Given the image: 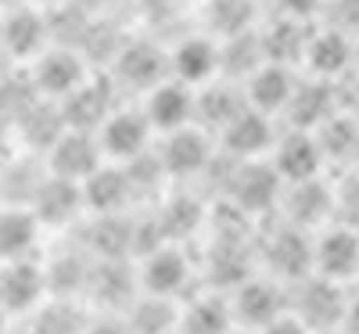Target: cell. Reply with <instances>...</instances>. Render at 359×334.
<instances>
[{
  "label": "cell",
  "instance_id": "cell-10",
  "mask_svg": "<svg viewBox=\"0 0 359 334\" xmlns=\"http://www.w3.org/2000/svg\"><path fill=\"white\" fill-rule=\"evenodd\" d=\"M269 162H273L277 176L284 180V187H294V184H309V180H320L323 176V151H320V140L313 130H291L277 137L273 151H269Z\"/></svg>",
  "mask_w": 359,
  "mask_h": 334
},
{
  "label": "cell",
  "instance_id": "cell-45",
  "mask_svg": "<svg viewBox=\"0 0 359 334\" xmlns=\"http://www.w3.org/2000/svg\"><path fill=\"white\" fill-rule=\"evenodd\" d=\"M0 334H8V309L0 306Z\"/></svg>",
  "mask_w": 359,
  "mask_h": 334
},
{
  "label": "cell",
  "instance_id": "cell-19",
  "mask_svg": "<svg viewBox=\"0 0 359 334\" xmlns=\"http://www.w3.org/2000/svg\"><path fill=\"white\" fill-rule=\"evenodd\" d=\"M47 269L33 259H15L0 266V306L8 313H36L43 306Z\"/></svg>",
  "mask_w": 359,
  "mask_h": 334
},
{
  "label": "cell",
  "instance_id": "cell-27",
  "mask_svg": "<svg viewBox=\"0 0 359 334\" xmlns=\"http://www.w3.org/2000/svg\"><path fill=\"white\" fill-rule=\"evenodd\" d=\"M86 248L94 259H130V252H137V220H130V212L94 216V227L86 230Z\"/></svg>",
  "mask_w": 359,
  "mask_h": 334
},
{
  "label": "cell",
  "instance_id": "cell-44",
  "mask_svg": "<svg viewBox=\"0 0 359 334\" xmlns=\"http://www.w3.org/2000/svg\"><path fill=\"white\" fill-rule=\"evenodd\" d=\"M22 4H29V0H0V8H4V11H11V8H22Z\"/></svg>",
  "mask_w": 359,
  "mask_h": 334
},
{
  "label": "cell",
  "instance_id": "cell-25",
  "mask_svg": "<svg viewBox=\"0 0 359 334\" xmlns=\"http://www.w3.org/2000/svg\"><path fill=\"white\" fill-rule=\"evenodd\" d=\"M83 198H86V212H94V216H115V212H126L130 201L137 198L126 166L104 162L94 176L83 180Z\"/></svg>",
  "mask_w": 359,
  "mask_h": 334
},
{
  "label": "cell",
  "instance_id": "cell-30",
  "mask_svg": "<svg viewBox=\"0 0 359 334\" xmlns=\"http://www.w3.org/2000/svg\"><path fill=\"white\" fill-rule=\"evenodd\" d=\"M309 22L302 18H287L280 15L277 25L269 29H259L262 36V51H266V62H280V65H302V54H306V44H309Z\"/></svg>",
  "mask_w": 359,
  "mask_h": 334
},
{
  "label": "cell",
  "instance_id": "cell-21",
  "mask_svg": "<svg viewBox=\"0 0 359 334\" xmlns=\"http://www.w3.org/2000/svg\"><path fill=\"white\" fill-rule=\"evenodd\" d=\"M280 205H284V216H287L291 227L323 230L338 212V194H334V187H327L323 176H320V180H309V184L284 187Z\"/></svg>",
  "mask_w": 359,
  "mask_h": 334
},
{
  "label": "cell",
  "instance_id": "cell-46",
  "mask_svg": "<svg viewBox=\"0 0 359 334\" xmlns=\"http://www.w3.org/2000/svg\"><path fill=\"white\" fill-rule=\"evenodd\" d=\"M313 334H345L341 327H331V330H313Z\"/></svg>",
  "mask_w": 359,
  "mask_h": 334
},
{
  "label": "cell",
  "instance_id": "cell-48",
  "mask_svg": "<svg viewBox=\"0 0 359 334\" xmlns=\"http://www.w3.org/2000/svg\"><path fill=\"white\" fill-rule=\"evenodd\" d=\"M352 169H355V173H359V151H355V162H352Z\"/></svg>",
  "mask_w": 359,
  "mask_h": 334
},
{
  "label": "cell",
  "instance_id": "cell-28",
  "mask_svg": "<svg viewBox=\"0 0 359 334\" xmlns=\"http://www.w3.org/2000/svg\"><path fill=\"white\" fill-rule=\"evenodd\" d=\"M43 223L36 220V212L29 205H8L0 208V259L15 262V259H29L40 241Z\"/></svg>",
  "mask_w": 359,
  "mask_h": 334
},
{
  "label": "cell",
  "instance_id": "cell-26",
  "mask_svg": "<svg viewBox=\"0 0 359 334\" xmlns=\"http://www.w3.org/2000/svg\"><path fill=\"white\" fill-rule=\"evenodd\" d=\"M334 112H341V105L334 101V83H323V79L306 76L302 83H298L284 119H287L291 130H320Z\"/></svg>",
  "mask_w": 359,
  "mask_h": 334
},
{
  "label": "cell",
  "instance_id": "cell-17",
  "mask_svg": "<svg viewBox=\"0 0 359 334\" xmlns=\"http://www.w3.org/2000/svg\"><path fill=\"white\" fill-rule=\"evenodd\" d=\"M298 72H294V65H280V62H262L245 83H241V90H245V101H248V108H255V112H262V115H284L287 112V105H291V98H294V90H298Z\"/></svg>",
  "mask_w": 359,
  "mask_h": 334
},
{
  "label": "cell",
  "instance_id": "cell-9",
  "mask_svg": "<svg viewBox=\"0 0 359 334\" xmlns=\"http://www.w3.org/2000/svg\"><path fill=\"white\" fill-rule=\"evenodd\" d=\"M147 123L155 126L158 137L176 133V130H187L198 123V90L180 83V79H162L158 86H151L140 101Z\"/></svg>",
  "mask_w": 359,
  "mask_h": 334
},
{
  "label": "cell",
  "instance_id": "cell-13",
  "mask_svg": "<svg viewBox=\"0 0 359 334\" xmlns=\"http://www.w3.org/2000/svg\"><path fill=\"white\" fill-rule=\"evenodd\" d=\"M191 255L184 252V245H176V241H165V245H158L155 252L140 255V291L147 295H162V298H176L187 291L191 284Z\"/></svg>",
  "mask_w": 359,
  "mask_h": 334
},
{
  "label": "cell",
  "instance_id": "cell-36",
  "mask_svg": "<svg viewBox=\"0 0 359 334\" xmlns=\"http://www.w3.org/2000/svg\"><path fill=\"white\" fill-rule=\"evenodd\" d=\"M90 316L76 306V298H50L33 313V334H86Z\"/></svg>",
  "mask_w": 359,
  "mask_h": 334
},
{
  "label": "cell",
  "instance_id": "cell-24",
  "mask_svg": "<svg viewBox=\"0 0 359 334\" xmlns=\"http://www.w3.org/2000/svg\"><path fill=\"white\" fill-rule=\"evenodd\" d=\"M115 90H111V79H94L90 76L72 98L62 101V115H65V123L72 130H90V133H97L104 123H108V115L115 112Z\"/></svg>",
  "mask_w": 359,
  "mask_h": 334
},
{
  "label": "cell",
  "instance_id": "cell-51",
  "mask_svg": "<svg viewBox=\"0 0 359 334\" xmlns=\"http://www.w3.org/2000/svg\"><path fill=\"white\" fill-rule=\"evenodd\" d=\"M198 4H205V0H198Z\"/></svg>",
  "mask_w": 359,
  "mask_h": 334
},
{
  "label": "cell",
  "instance_id": "cell-52",
  "mask_svg": "<svg viewBox=\"0 0 359 334\" xmlns=\"http://www.w3.org/2000/svg\"><path fill=\"white\" fill-rule=\"evenodd\" d=\"M355 281H359V277H355Z\"/></svg>",
  "mask_w": 359,
  "mask_h": 334
},
{
  "label": "cell",
  "instance_id": "cell-29",
  "mask_svg": "<svg viewBox=\"0 0 359 334\" xmlns=\"http://www.w3.org/2000/svg\"><path fill=\"white\" fill-rule=\"evenodd\" d=\"M123 320H126L130 334H176V327H180V302L140 291L133 298V306L123 313Z\"/></svg>",
  "mask_w": 359,
  "mask_h": 334
},
{
  "label": "cell",
  "instance_id": "cell-18",
  "mask_svg": "<svg viewBox=\"0 0 359 334\" xmlns=\"http://www.w3.org/2000/svg\"><path fill=\"white\" fill-rule=\"evenodd\" d=\"M86 295L94 298V306H101L104 313L123 316L133 306V298L140 295V277L130 269V259H97L94 273H90Z\"/></svg>",
  "mask_w": 359,
  "mask_h": 334
},
{
  "label": "cell",
  "instance_id": "cell-4",
  "mask_svg": "<svg viewBox=\"0 0 359 334\" xmlns=\"http://www.w3.org/2000/svg\"><path fill=\"white\" fill-rule=\"evenodd\" d=\"M155 126L147 123L144 108H115L108 115V123L97 130V140H101V151L108 162H118V166H130L137 159H144L147 151H155Z\"/></svg>",
  "mask_w": 359,
  "mask_h": 334
},
{
  "label": "cell",
  "instance_id": "cell-23",
  "mask_svg": "<svg viewBox=\"0 0 359 334\" xmlns=\"http://www.w3.org/2000/svg\"><path fill=\"white\" fill-rule=\"evenodd\" d=\"M237 320H233V306L230 295L212 291H198L180 306V327L176 334H233Z\"/></svg>",
  "mask_w": 359,
  "mask_h": 334
},
{
  "label": "cell",
  "instance_id": "cell-35",
  "mask_svg": "<svg viewBox=\"0 0 359 334\" xmlns=\"http://www.w3.org/2000/svg\"><path fill=\"white\" fill-rule=\"evenodd\" d=\"M155 216H158V227H162L165 241H176V245H180L184 237H191L194 230L205 227L208 212H205V205H198V198L176 194V198H165V201L155 208Z\"/></svg>",
  "mask_w": 359,
  "mask_h": 334
},
{
  "label": "cell",
  "instance_id": "cell-7",
  "mask_svg": "<svg viewBox=\"0 0 359 334\" xmlns=\"http://www.w3.org/2000/svg\"><path fill=\"white\" fill-rule=\"evenodd\" d=\"M313 273L348 284L359 277V230L348 223H327L313 234Z\"/></svg>",
  "mask_w": 359,
  "mask_h": 334
},
{
  "label": "cell",
  "instance_id": "cell-14",
  "mask_svg": "<svg viewBox=\"0 0 359 334\" xmlns=\"http://www.w3.org/2000/svg\"><path fill=\"white\" fill-rule=\"evenodd\" d=\"M277 137L280 133L273 126V115H262L255 108H245L216 140H219V151L226 159H233V162H259V159H269Z\"/></svg>",
  "mask_w": 359,
  "mask_h": 334
},
{
  "label": "cell",
  "instance_id": "cell-20",
  "mask_svg": "<svg viewBox=\"0 0 359 334\" xmlns=\"http://www.w3.org/2000/svg\"><path fill=\"white\" fill-rule=\"evenodd\" d=\"M115 79L147 94L151 86L169 79V51L151 40H123L115 54Z\"/></svg>",
  "mask_w": 359,
  "mask_h": 334
},
{
  "label": "cell",
  "instance_id": "cell-42",
  "mask_svg": "<svg viewBox=\"0 0 359 334\" xmlns=\"http://www.w3.org/2000/svg\"><path fill=\"white\" fill-rule=\"evenodd\" d=\"M69 4H76L79 11H86V15H97L104 4H108V0H69Z\"/></svg>",
  "mask_w": 359,
  "mask_h": 334
},
{
  "label": "cell",
  "instance_id": "cell-38",
  "mask_svg": "<svg viewBox=\"0 0 359 334\" xmlns=\"http://www.w3.org/2000/svg\"><path fill=\"white\" fill-rule=\"evenodd\" d=\"M255 334H313L302 320H298L294 313H284V316H277L273 323H266V327H259Z\"/></svg>",
  "mask_w": 359,
  "mask_h": 334
},
{
  "label": "cell",
  "instance_id": "cell-6",
  "mask_svg": "<svg viewBox=\"0 0 359 334\" xmlns=\"http://www.w3.org/2000/svg\"><path fill=\"white\" fill-rule=\"evenodd\" d=\"M259 259L266 262L269 277H277L284 284H298L313 273V237L302 227L284 223L280 230H273L262 241Z\"/></svg>",
  "mask_w": 359,
  "mask_h": 334
},
{
  "label": "cell",
  "instance_id": "cell-41",
  "mask_svg": "<svg viewBox=\"0 0 359 334\" xmlns=\"http://www.w3.org/2000/svg\"><path fill=\"white\" fill-rule=\"evenodd\" d=\"M341 330H345V334H359V291H352V295H348V302H345Z\"/></svg>",
  "mask_w": 359,
  "mask_h": 334
},
{
  "label": "cell",
  "instance_id": "cell-15",
  "mask_svg": "<svg viewBox=\"0 0 359 334\" xmlns=\"http://www.w3.org/2000/svg\"><path fill=\"white\" fill-rule=\"evenodd\" d=\"M50 40V18L36 4L11 8L0 18V47H4L15 62H36Z\"/></svg>",
  "mask_w": 359,
  "mask_h": 334
},
{
  "label": "cell",
  "instance_id": "cell-49",
  "mask_svg": "<svg viewBox=\"0 0 359 334\" xmlns=\"http://www.w3.org/2000/svg\"><path fill=\"white\" fill-rule=\"evenodd\" d=\"M233 334H252V330H241V327H237V330H233Z\"/></svg>",
  "mask_w": 359,
  "mask_h": 334
},
{
  "label": "cell",
  "instance_id": "cell-40",
  "mask_svg": "<svg viewBox=\"0 0 359 334\" xmlns=\"http://www.w3.org/2000/svg\"><path fill=\"white\" fill-rule=\"evenodd\" d=\"M86 334H130V327H126V320H123V316L108 313V316L90 320V323H86Z\"/></svg>",
  "mask_w": 359,
  "mask_h": 334
},
{
  "label": "cell",
  "instance_id": "cell-37",
  "mask_svg": "<svg viewBox=\"0 0 359 334\" xmlns=\"http://www.w3.org/2000/svg\"><path fill=\"white\" fill-rule=\"evenodd\" d=\"M323 4H327V0H277L280 15H287V18H302V22H313V18L323 11Z\"/></svg>",
  "mask_w": 359,
  "mask_h": 334
},
{
  "label": "cell",
  "instance_id": "cell-32",
  "mask_svg": "<svg viewBox=\"0 0 359 334\" xmlns=\"http://www.w3.org/2000/svg\"><path fill=\"white\" fill-rule=\"evenodd\" d=\"M205 29L216 40H233L255 29V0H205Z\"/></svg>",
  "mask_w": 359,
  "mask_h": 334
},
{
  "label": "cell",
  "instance_id": "cell-5",
  "mask_svg": "<svg viewBox=\"0 0 359 334\" xmlns=\"http://www.w3.org/2000/svg\"><path fill=\"white\" fill-rule=\"evenodd\" d=\"M169 76L194 90L216 83L223 76V40H216L212 33L180 36L169 47Z\"/></svg>",
  "mask_w": 359,
  "mask_h": 334
},
{
  "label": "cell",
  "instance_id": "cell-3",
  "mask_svg": "<svg viewBox=\"0 0 359 334\" xmlns=\"http://www.w3.org/2000/svg\"><path fill=\"white\" fill-rule=\"evenodd\" d=\"M226 205H233L241 216L255 220L266 216L280 198H284V180L277 176L273 162L259 159V162H237V173L230 176V191Z\"/></svg>",
  "mask_w": 359,
  "mask_h": 334
},
{
  "label": "cell",
  "instance_id": "cell-16",
  "mask_svg": "<svg viewBox=\"0 0 359 334\" xmlns=\"http://www.w3.org/2000/svg\"><path fill=\"white\" fill-rule=\"evenodd\" d=\"M104 162H108V159H104V151H101L97 133L72 130V126L57 137V144L47 151V169H50L54 176L76 180V184H83L86 176H94Z\"/></svg>",
  "mask_w": 359,
  "mask_h": 334
},
{
  "label": "cell",
  "instance_id": "cell-1",
  "mask_svg": "<svg viewBox=\"0 0 359 334\" xmlns=\"http://www.w3.org/2000/svg\"><path fill=\"white\" fill-rule=\"evenodd\" d=\"M230 306L233 320L241 330H259L266 323H273L277 316L291 313V291L277 277H245L237 288H230Z\"/></svg>",
  "mask_w": 359,
  "mask_h": 334
},
{
  "label": "cell",
  "instance_id": "cell-47",
  "mask_svg": "<svg viewBox=\"0 0 359 334\" xmlns=\"http://www.w3.org/2000/svg\"><path fill=\"white\" fill-rule=\"evenodd\" d=\"M355 72H359V33H355Z\"/></svg>",
  "mask_w": 359,
  "mask_h": 334
},
{
  "label": "cell",
  "instance_id": "cell-39",
  "mask_svg": "<svg viewBox=\"0 0 359 334\" xmlns=\"http://www.w3.org/2000/svg\"><path fill=\"white\" fill-rule=\"evenodd\" d=\"M18 140V130H15V123H11V119H4V115H0V166H8L11 159H15V144Z\"/></svg>",
  "mask_w": 359,
  "mask_h": 334
},
{
  "label": "cell",
  "instance_id": "cell-8",
  "mask_svg": "<svg viewBox=\"0 0 359 334\" xmlns=\"http://www.w3.org/2000/svg\"><path fill=\"white\" fill-rule=\"evenodd\" d=\"M291 313L302 320L309 330H331V327H341V313H345V302H348V291L338 284V281H327V277H316L309 273L306 281L291 284Z\"/></svg>",
  "mask_w": 359,
  "mask_h": 334
},
{
  "label": "cell",
  "instance_id": "cell-31",
  "mask_svg": "<svg viewBox=\"0 0 359 334\" xmlns=\"http://www.w3.org/2000/svg\"><path fill=\"white\" fill-rule=\"evenodd\" d=\"M15 130H18V140H22L25 147L50 151V147L57 144V137L69 130V123H65V115H62V105L40 98V101L15 123Z\"/></svg>",
  "mask_w": 359,
  "mask_h": 334
},
{
  "label": "cell",
  "instance_id": "cell-50",
  "mask_svg": "<svg viewBox=\"0 0 359 334\" xmlns=\"http://www.w3.org/2000/svg\"><path fill=\"white\" fill-rule=\"evenodd\" d=\"M0 201H4V184H0Z\"/></svg>",
  "mask_w": 359,
  "mask_h": 334
},
{
  "label": "cell",
  "instance_id": "cell-34",
  "mask_svg": "<svg viewBox=\"0 0 359 334\" xmlns=\"http://www.w3.org/2000/svg\"><path fill=\"white\" fill-rule=\"evenodd\" d=\"M43 269H47L50 298H76V295H83L90 288L94 262H90L83 252H62V255H54Z\"/></svg>",
  "mask_w": 359,
  "mask_h": 334
},
{
  "label": "cell",
  "instance_id": "cell-22",
  "mask_svg": "<svg viewBox=\"0 0 359 334\" xmlns=\"http://www.w3.org/2000/svg\"><path fill=\"white\" fill-rule=\"evenodd\" d=\"M29 208L36 212V220L43 227H69L83 216L86 208V198H83V184H76V180H65V176H47L36 198L29 201Z\"/></svg>",
  "mask_w": 359,
  "mask_h": 334
},
{
  "label": "cell",
  "instance_id": "cell-33",
  "mask_svg": "<svg viewBox=\"0 0 359 334\" xmlns=\"http://www.w3.org/2000/svg\"><path fill=\"white\" fill-rule=\"evenodd\" d=\"M313 133L320 140V151H323L327 162H341V166H352L355 162V151H359V119L355 115H348L341 108V112H334Z\"/></svg>",
  "mask_w": 359,
  "mask_h": 334
},
{
  "label": "cell",
  "instance_id": "cell-11",
  "mask_svg": "<svg viewBox=\"0 0 359 334\" xmlns=\"http://www.w3.org/2000/svg\"><path fill=\"white\" fill-rule=\"evenodd\" d=\"M302 65H306V76H313V79L338 83L345 72L355 69V36L338 25L313 29L306 54H302Z\"/></svg>",
  "mask_w": 359,
  "mask_h": 334
},
{
  "label": "cell",
  "instance_id": "cell-43",
  "mask_svg": "<svg viewBox=\"0 0 359 334\" xmlns=\"http://www.w3.org/2000/svg\"><path fill=\"white\" fill-rule=\"evenodd\" d=\"M29 4H36V8H62V4H69V0H29Z\"/></svg>",
  "mask_w": 359,
  "mask_h": 334
},
{
  "label": "cell",
  "instance_id": "cell-2",
  "mask_svg": "<svg viewBox=\"0 0 359 334\" xmlns=\"http://www.w3.org/2000/svg\"><path fill=\"white\" fill-rule=\"evenodd\" d=\"M219 151V140L208 133L205 126H187V130H176V133H165L162 144L155 147V155L165 169L169 180H191V176H201L208 166H212Z\"/></svg>",
  "mask_w": 359,
  "mask_h": 334
},
{
  "label": "cell",
  "instance_id": "cell-12",
  "mask_svg": "<svg viewBox=\"0 0 359 334\" xmlns=\"http://www.w3.org/2000/svg\"><path fill=\"white\" fill-rule=\"evenodd\" d=\"M29 76H33V86L40 90V98L62 105L65 98H72L76 90L90 79V69L83 62V51H76V47H54V51H43L36 58Z\"/></svg>",
  "mask_w": 359,
  "mask_h": 334
}]
</instances>
